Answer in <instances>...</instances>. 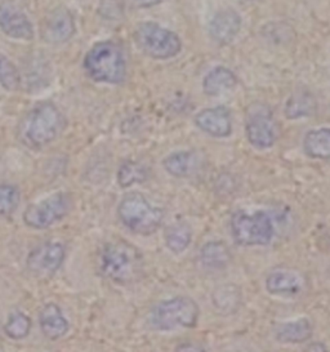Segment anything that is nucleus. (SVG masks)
Masks as SVG:
<instances>
[{
  "label": "nucleus",
  "mask_w": 330,
  "mask_h": 352,
  "mask_svg": "<svg viewBox=\"0 0 330 352\" xmlns=\"http://www.w3.org/2000/svg\"><path fill=\"white\" fill-rule=\"evenodd\" d=\"M266 289L272 296L293 297L303 289V278L294 270H274L268 274Z\"/></svg>",
  "instance_id": "ddd939ff"
},
{
  "label": "nucleus",
  "mask_w": 330,
  "mask_h": 352,
  "mask_svg": "<svg viewBox=\"0 0 330 352\" xmlns=\"http://www.w3.org/2000/svg\"><path fill=\"white\" fill-rule=\"evenodd\" d=\"M200 316L195 300L188 297H175L162 300L150 312V325L155 331H170L178 328H194Z\"/></svg>",
  "instance_id": "39448f33"
},
{
  "label": "nucleus",
  "mask_w": 330,
  "mask_h": 352,
  "mask_svg": "<svg viewBox=\"0 0 330 352\" xmlns=\"http://www.w3.org/2000/svg\"><path fill=\"white\" fill-rule=\"evenodd\" d=\"M134 39L140 50L155 60H169L182 50L178 35L155 22L141 23L134 32Z\"/></svg>",
  "instance_id": "0eeeda50"
},
{
  "label": "nucleus",
  "mask_w": 330,
  "mask_h": 352,
  "mask_svg": "<svg viewBox=\"0 0 330 352\" xmlns=\"http://www.w3.org/2000/svg\"><path fill=\"white\" fill-rule=\"evenodd\" d=\"M20 190L13 185H0V216L7 217L16 212L20 204Z\"/></svg>",
  "instance_id": "a878e982"
},
{
  "label": "nucleus",
  "mask_w": 330,
  "mask_h": 352,
  "mask_svg": "<svg viewBox=\"0 0 330 352\" xmlns=\"http://www.w3.org/2000/svg\"><path fill=\"white\" fill-rule=\"evenodd\" d=\"M191 228L184 222H177L165 231V243L169 250L175 254L184 253L191 244Z\"/></svg>",
  "instance_id": "4be33fe9"
},
{
  "label": "nucleus",
  "mask_w": 330,
  "mask_h": 352,
  "mask_svg": "<svg viewBox=\"0 0 330 352\" xmlns=\"http://www.w3.org/2000/svg\"><path fill=\"white\" fill-rule=\"evenodd\" d=\"M147 177L148 172L146 166L137 162H125L118 172V182L122 187H129L144 182Z\"/></svg>",
  "instance_id": "b1692460"
},
{
  "label": "nucleus",
  "mask_w": 330,
  "mask_h": 352,
  "mask_svg": "<svg viewBox=\"0 0 330 352\" xmlns=\"http://www.w3.org/2000/svg\"><path fill=\"white\" fill-rule=\"evenodd\" d=\"M118 216L122 223L134 234L151 235L163 223L164 213L140 194L132 192L124 197L118 208Z\"/></svg>",
  "instance_id": "20e7f679"
},
{
  "label": "nucleus",
  "mask_w": 330,
  "mask_h": 352,
  "mask_svg": "<svg viewBox=\"0 0 330 352\" xmlns=\"http://www.w3.org/2000/svg\"><path fill=\"white\" fill-rule=\"evenodd\" d=\"M236 83V76L231 70L218 66L206 74L203 80V89L208 96H218L232 89Z\"/></svg>",
  "instance_id": "aec40b11"
},
{
  "label": "nucleus",
  "mask_w": 330,
  "mask_h": 352,
  "mask_svg": "<svg viewBox=\"0 0 330 352\" xmlns=\"http://www.w3.org/2000/svg\"><path fill=\"white\" fill-rule=\"evenodd\" d=\"M316 109L315 100L307 92L293 94L285 104V115L288 119H299L314 114Z\"/></svg>",
  "instance_id": "5701e85b"
},
{
  "label": "nucleus",
  "mask_w": 330,
  "mask_h": 352,
  "mask_svg": "<svg viewBox=\"0 0 330 352\" xmlns=\"http://www.w3.org/2000/svg\"><path fill=\"white\" fill-rule=\"evenodd\" d=\"M21 78L16 66L0 53V84L7 91H16L20 87Z\"/></svg>",
  "instance_id": "bb28decb"
},
{
  "label": "nucleus",
  "mask_w": 330,
  "mask_h": 352,
  "mask_svg": "<svg viewBox=\"0 0 330 352\" xmlns=\"http://www.w3.org/2000/svg\"><path fill=\"white\" fill-rule=\"evenodd\" d=\"M142 256L125 241H110L98 256V270L106 279L118 284H129L142 272Z\"/></svg>",
  "instance_id": "f257e3e1"
},
{
  "label": "nucleus",
  "mask_w": 330,
  "mask_h": 352,
  "mask_svg": "<svg viewBox=\"0 0 330 352\" xmlns=\"http://www.w3.org/2000/svg\"><path fill=\"white\" fill-rule=\"evenodd\" d=\"M66 249L58 241H47L34 249L28 257V269L39 279L52 278L63 263Z\"/></svg>",
  "instance_id": "9d476101"
},
{
  "label": "nucleus",
  "mask_w": 330,
  "mask_h": 352,
  "mask_svg": "<svg viewBox=\"0 0 330 352\" xmlns=\"http://www.w3.org/2000/svg\"><path fill=\"white\" fill-rule=\"evenodd\" d=\"M312 334L314 327L307 318H299L297 320L281 322L275 329V338L280 343L285 344L305 343L309 341Z\"/></svg>",
  "instance_id": "dca6fc26"
},
{
  "label": "nucleus",
  "mask_w": 330,
  "mask_h": 352,
  "mask_svg": "<svg viewBox=\"0 0 330 352\" xmlns=\"http://www.w3.org/2000/svg\"><path fill=\"white\" fill-rule=\"evenodd\" d=\"M75 32V23L70 12L66 8H57L48 16L44 26V39L47 42L60 44L67 42Z\"/></svg>",
  "instance_id": "4468645a"
},
{
  "label": "nucleus",
  "mask_w": 330,
  "mask_h": 352,
  "mask_svg": "<svg viewBox=\"0 0 330 352\" xmlns=\"http://www.w3.org/2000/svg\"><path fill=\"white\" fill-rule=\"evenodd\" d=\"M84 69L89 78L97 83H123L126 75L123 51L113 42L97 43L87 53Z\"/></svg>",
  "instance_id": "7ed1b4c3"
},
{
  "label": "nucleus",
  "mask_w": 330,
  "mask_h": 352,
  "mask_svg": "<svg viewBox=\"0 0 330 352\" xmlns=\"http://www.w3.org/2000/svg\"><path fill=\"white\" fill-rule=\"evenodd\" d=\"M248 141L258 150H267L278 140L276 123L266 104H253L247 114L245 123Z\"/></svg>",
  "instance_id": "1a4fd4ad"
},
{
  "label": "nucleus",
  "mask_w": 330,
  "mask_h": 352,
  "mask_svg": "<svg viewBox=\"0 0 330 352\" xmlns=\"http://www.w3.org/2000/svg\"><path fill=\"white\" fill-rule=\"evenodd\" d=\"M0 29L6 35L20 41L34 36L32 25L23 12L10 3H0Z\"/></svg>",
  "instance_id": "f8f14e48"
},
{
  "label": "nucleus",
  "mask_w": 330,
  "mask_h": 352,
  "mask_svg": "<svg viewBox=\"0 0 330 352\" xmlns=\"http://www.w3.org/2000/svg\"><path fill=\"white\" fill-rule=\"evenodd\" d=\"M163 166L170 176L185 178L190 176L195 169V155L190 151L173 153L165 157Z\"/></svg>",
  "instance_id": "412c9836"
},
{
  "label": "nucleus",
  "mask_w": 330,
  "mask_h": 352,
  "mask_svg": "<svg viewBox=\"0 0 330 352\" xmlns=\"http://www.w3.org/2000/svg\"><path fill=\"white\" fill-rule=\"evenodd\" d=\"M303 151L312 159H330V128L309 131L303 138Z\"/></svg>",
  "instance_id": "a211bd4d"
},
{
  "label": "nucleus",
  "mask_w": 330,
  "mask_h": 352,
  "mask_svg": "<svg viewBox=\"0 0 330 352\" xmlns=\"http://www.w3.org/2000/svg\"><path fill=\"white\" fill-rule=\"evenodd\" d=\"M231 234L239 245H267L275 235V228L266 212L247 213L239 210L231 217Z\"/></svg>",
  "instance_id": "423d86ee"
},
{
  "label": "nucleus",
  "mask_w": 330,
  "mask_h": 352,
  "mask_svg": "<svg viewBox=\"0 0 330 352\" xmlns=\"http://www.w3.org/2000/svg\"><path fill=\"white\" fill-rule=\"evenodd\" d=\"M241 28V19L236 12L226 10L217 13L209 23L210 36L219 44L232 42Z\"/></svg>",
  "instance_id": "2eb2a0df"
},
{
  "label": "nucleus",
  "mask_w": 330,
  "mask_h": 352,
  "mask_svg": "<svg viewBox=\"0 0 330 352\" xmlns=\"http://www.w3.org/2000/svg\"><path fill=\"white\" fill-rule=\"evenodd\" d=\"M70 208V197L65 192H57L26 208L23 212V222L35 230L51 228L52 225L67 216Z\"/></svg>",
  "instance_id": "6e6552de"
},
{
  "label": "nucleus",
  "mask_w": 330,
  "mask_h": 352,
  "mask_svg": "<svg viewBox=\"0 0 330 352\" xmlns=\"http://www.w3.org/2000/svg\"><path fill=\"white\" fill-rule=\"evenodd\" d=\"M63 129V116L52 102L36 104L21 124V137L26 145L39 148L52 144Z\"/></svg>",
  "instance_id": "f03ea898"
},
{
  "label": "nucleus",
  "mask_w": 330,
  "mask_h": 352,
  "mask_svg": "<svg viewBox=\"0 0 330 352\" xmlns=\"http://www.w3.org/2000/svg\"><path fill=\"white\" fill-rule=\"evenodd\" d=\"M195 124L206 135L226 138L232 133V119L225 106L204 109L195 116Z\"/></svg>",
  "instance_id": "9b49d317"
},
{
  "label": "nucleus",
  "mask_w": 330,
  "mask_h": 352,
  "mask_svg": "<svg viewBox=\"0 0 330 352\" xmlns=\"http://www.w3.org/2000/svg\"><path fill=\"white\" fill-rule=\"evenodd\" d=\"M39 322L43 334L51 341L60 340L69 331V322L56 303H48L44 306L39 316Z\"/></svg>",
  "instance_id": "f3484780"
},
{
  "label": "nucleus",
  "mask_w": 330,
  "mask_h": 352,
  "mask_svg": "<svg viewBox=\"0 0 330 352\" xmlns=\"http://www.w3.org/2000/svg\"><path fill=\"white\" fill-rule=\"evenodd\" d=\"M200 263L203 267L212 271L225 269L231 261V253L221 241H210L200 250Z\"/></svg>",
  "instance_id": "6ab92c4d"
},
{
  "label": "nucleus",
  "mask_w": 330,
  "mask_h": 352,
  "mask_svg": "<svg viewBox=\"0 0 330 352\" xmlns=\"http://www.w3.org/2000/svg\"><path fill=\"white\" fill-rule=\"evenodd\" d=\"M31 329V320L22 312H14L10 316L4 325L6 334L12 340H23L29 336Z\"/></svg>",
  "instance_id": "393cba45"
},
{
  "label": "nucleus",
  "mask_w": 330,
  "mask_h": 352,
  "mask_svg": "<svg viewBox=\"0 0 330 352\" xmlns=\"http://www.w3.org/2000/svg\"><path fill=\"white\" fill-rule=\"evenodd\" d=\"M140 7H154L156 4L162 3L163 0H134Z\"/></svg>",
  "instance_id": "cd10ccee"
}]
</instances>
